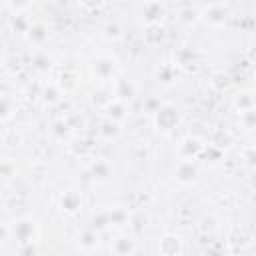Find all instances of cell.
I'll return each mask as SVG.
<instances>
[{"instance_id":"1","label":"cell","mask_w":256,"mask_h":256,"mask_svg":"<svg viewBox=\"0 0 256 256\" xmlns=\"http://www.w3.org/2000/svg\"><path fill=\"white\" fill-rule=\"evenodd\" d=\"M152 120H154V128L162 134H170L172 130L178 128L180 124V112L174 104H160V108L152 114Z\"/></svg>"},{"instance_id":"2","label":"cell","mask_w":256,"mask_h":256,"mask_svg":"<svg viewBox=\"0 0 256 256\" xmlns=\"http://www.w3.org/2000/svg\"><path fill=\"white\" fill-rule=\"evenodd\" d=\"M10 236L22 246V244H28V242H36V236H38V224L32 216H20L12 222L10 226Z\"/></svg>"},{"instance_id":"3","label":"cell","mask_w":256,"mask_h":256,"mask_svg":"<svg viewBox=\"0 0 256 256\" xmlns=\"http://www.w3.org/2000/svg\"><path fill=\"white\" fill-rule=\"evenodd\" d=\"M90 70H92L94 78H98L100 82H114L118 78V62H116V58L106 56V54L92 58Z\"/></svg>"},{"instance_id":"4","label":"cell","mask_w":256,"mask_h":256,"mask_svg":"<svg viewBox=\"0 0 256 256\" xmlns=\"http://www.w3.org/2000/svg\"><path fill=\"white\" fill-rule=\"evenodd\" d=\"M228 16H230V10L224 6V4H218V2H212L208 4L202 12H200V20L212 28H220L228 22Z\"/></svg>"},{"instance_id":"5","label":"cell","mask_w":256,"mask_h":256,"mask_svg":"<svg viewBox=\"0 0 256 256\" xmlns=\"http://www.w3.org/2000/svg\"><path fill=\"white\" fill-rule=\"evenodd\" d=\"M174 66L178 70H184V72H198L200 70V60H198V54L192 46H180L176 52H174Z\"/></svg>"},{"instance_id":"6","label":"cell","mask_w":256,"mask_h":256,"mask_svg":"<svg viewBox=\"0 0 256 256\" xmlns=\"http://www.w3.org/2000/svg\"><path fill=\"white\" fill-rule=\"evenodd\" d=\"M174 178H176V182L182 184V186L194 184L196 178H198V164H196V160L182 158V160L176 164V168H174Z\"/></svg>"},{"instance_id":"7","label":"cell","mask_w":256,"mask_h":256,"mask_svg":"<svg viewBox=\"0 0 256 256\" xmlns=\"http://www.w3.org/2000/svg\"><path fill=\"white\" fill-rule=\"evenodd\" d=\"M112 94H114V100H120V102H126L130 104L136 94H138V88L132 80L128 78H116L114 80V86H112Z\"/></svg>"},{"instance_id":"8","label":"cell","mask_w":256,"mask_h":256,"mask_svg":"<svg viewBox=\"0 0 256 256\" xmlns=\"http://www.w3.org/2000/svg\"><path fill=\"white\" fill-rule=\"evenodd\" d=\"M182 240L178 234L166 232L158 238V254L160 256H180L182 254Z\"/></svg>"},{"instance_id":"9","label":"cell","mask_w":256,"mask_h":256,"mask_svg":"<svg viewBox=\"0 0 256 256\" xmlns=\"http://www.w3.org/2000/svg\"><path fill=\"white\" fill-rule=\"evenodd\" d=\"M58 206H60V210H62L64 214L74 216V214H78V212L82 210V206H84L82 194H80L78 190H66V192L60 196Z\"/></svg>"},{"instance_id":"10","label":"cell","mask_w":256,"mask_h":256,"mask_svg":"<svg viewBox=\"0 0 256 256\" xmlns=\"http://www.w3.org/2000/svg\"><path fill=\"white\" fill-rule=\"evenodd\" d=\"M138 246H136V240L128 234H120L114 238V242L110 244V252L116 254V256H132L136 254Z\"/></svg>"},{"instance_id":"11","label":"cell","mask_w":256,"mask_h":256,"mask_svg":"<svg viewBox=\"0 0 256 256\" xmlns=\"http://www.w3.org/2000/svg\"><path fill=\"white\" fill-rule=\"evenodd\" d=\"M204 148V142L196 136H188L180 142V148H178V154L180 158H188V160H198L200 152Z\"/></svg>"},{"instance_id":"12","label":"cell","mask_w":256,"mask_h":256,"mask_svg":"<svg viewBox=\"0 0 256 256\" xmlns=\"http://www.w3.org/2000/svg\"><path fill=\"white\" fill-rule=\"evenodd\" d=\"M24 36L32 46H44L48 42V38H50V30H48V26L44 22H32Z\"/></svg>"},{"instance_id":"13","label":"cell","mask_w":256,"mask_h":256,"mask_svg":"<svg viewBox=\"0 0 256 256\" xmlns=\"http://www.w3.org/2000/svg\"><path fill=\"white\" fill-rule=\"evenodd\" d=\"M144 44L148 48H154V46H160L164 40H166V30L162 26V22L158 24H146L144 26V36H142Z\"/></svg>"},{"instance_id":"14","label":"cell","mask_w":256,"mask_h":256,"mask_svg":"<svg viewBox=\"0 0 256 256\" xmlns=\"http://www.w3.org/2000/svg\"><path fill=\"white\" fill-rule=\"evenodd\" d=\"M164 14H166L164 6L158 0H150L142 8V22H144V26L146 24H158V22H162Z\"/></svg>"},{"instance_id":"15","label":"cell","mask_w":256,"mask_h":256,"mask_svg":"<svg viewBox=\"0 0 256 256\" xmlns=\"http://www.w3.org/2000/svg\"><path fill=\"white\" fill-rule=\"evenodd\" d=\"M156 80H158V84H162L166 88L174 86L178 82V68L174 64H160L156 70Z\"/></svg>"},{"instance_id":"16","label":"cell","mask_w":256,"mask_h":256,"mask_svg":"<svg viewBox=\"0 0 256 256\" xmlns=\"http://www.w3.org/2000/svg\"><path fill=\"white\" fill-rule=\"evenodd\" d=\"M128 104L126 102H120V100H112L106 108H104V116L106 118H110V120H114V122H118V124H122L126 118H128Z\"/></svg>"},{"instance_id":"17","label":"cell","mask_w":256,"mask_h":256,"mask_svg":"<svg viewBox=\"0 0 256 256\" xmlns=\"http://www.w3.org/2000/svg\"><path fill=\"white\" fill-rule=\"evenodd\" d=\"M56 84H58V88H60L64 94H66V92H72V90L78 86V74H76L74 70H70V68H64V70L58 74Z\"/></svg>"},{"instance_id":"18","label":"cell","mask_w":256,"mask_h":256,"mask_svg":"<svg viewBox=\"0 0 256 256\" xmlns=\"http://www.w3.org/2000/svg\"><path fill=\"white\" fill-rule=\"evenodd\" d=\"M100 244V232H96L94 228H86L78 234V246L82 250H96Z\"/></svg>"},{"instance_id":"19","label":"cell","mask_w":256,"mask_h":256,"mask_svg":"<svg viewBox=\"0 0 256 256\" xmlns=\"http://www.w3.org/2000/svg\"><path fill=\"white\" fill-rule=\"evenodd\" d=\"M30 64H32V68H34L38 74H46V72H50V70H52V64H54V60H52V56H50L48 52H44V50H38V52L32 56Z\"/></svg>"},{"instance_id":"20","label":"cell","mask_w":256,"mask_h":256,"mask_svg":"<svg viewBox=\"0 0 256 256\" xmlns=\"http://www.w3.org/2000/svg\"><path fill=\"white\" fill-rule=\"evenodd\" d=\"M250 234H246L242 228H236L230 236H228V246H230V252H242L248 244H250Z\"/></svg>"},{"instance_id":"21","label":"cell","mask_w":256,"mask_h":256,"mask_svg":"<svg viewBox=\"0 0 256 256\" xmlns=\"http://www.w3.org/2000/svg\"><path fill=\"white\" fill-rule=\"evenodd\" d=\"M230 86H232V76L230 74H226V72H214L212 76H210V88L214 90V92H218V94H224V92H228L230 90Z\"/></svg>"},{"instance_id":"22","label":"cell","mask_w":256,"mask_h":256,"mask_svg":"<svg viewBox=\"0 0 256 256\" xmlns=\"http://www.w3.org/2000/svg\"><path fill=\"white\" fill-rule=\"evenodd\" d=\"M40 96H42L44 104H48V106H56V104L62 100L64 92L58 88V84H56V82H52V84H44V86H42Z\"/></svg>"},{"instance_id":"23","label":"cell","mask_w":256,"mask_h":256,"mask_svg":"<svg viewBox=\"0 0 256 256\" xmlns=\"http://www.w3.org/2000/svg\"><path fill=\"white\" fill-rule=\"evenodd\" d=\"M98 134H100L104 140H114V138H118V134H120V124L104 116V120H102L100 126H98Z\"/></svg>"},{"instance_id":"24","label":"cell","mask_w":256,"mask_h":256,"mask_svg":"<svg viewBox=\"0 0 256 256\" xmlns=\"http://www.w3.org/2000/svg\"><path fill=\"white\" fill-rule=\"evenodd\" d=\"M112 100H114V94H112V90H106V88L94 90L92 96H90V104L94 108H100V110H104Z\"/></svg>"},{"instance_id":"25","label":"cell","mask_w":256,"mask_h":256,"mask_svg":"<svg viewBox=\"0 0 256 256\" xmlns=\"http://www.w3.org/2000/svg\"><path fill=\"white\" fill-rule=\"evenodd\" d=\"M88 172H90V176H92L94 180H106V178H110L112 168H110V164H108L106 160H94V162L90 164Z\"/></svg>"},{"instance_id":"26","label":"cell","mask_w":256,"mask_h":256,"mask_svg":"<svg viewBox=\"0 0 256 256\" xmlns=\"http://www.w3.org/2000/svg\"><path fill=\"white\" fill-rule=\"evenodd\" d=\"M176 18H178V22L182 26H192V24H196L200 20V12L196 8H192V6H184V8L178 10V16Z\"/></svg>"},{"instance_id":"27","label":"cell","mask_w":256,"mask_h":256,"mask_svg":"<svg viewBox=\"0 0 256 256\" xmlns=\"http://www.w3.org/2000/svg\"><path fill=\"white\" fill-rule=\"evenodd\" d=\"M128 226H130V230H132L134 234H140V232H144V228L148 226V216H146L142 210L132 212V214L128 216Z\"/></svg>"},{"instance_id":"28","label":"cell","mask_w":256,"mask_h":256,"mask_svg":"<svg viewBox=\"0 0 256 256\" xmlns=\"http://www.w3.org/2000/svg\"><path fill=\"white\" fill-rule=\"evenodd\" d=\"M30 24H32V22L24 16V12H20V14H12V16H10V28H12V32L26 34L28 28H30Z\"/></svg>"},{"instance_id":"29","label":"cell","mask_w":256,"mask_h":256,"mask_svg":"<svg viewBox=\"0 0 256 256\" xmlns=\"http://www.w3.org/2000/svg\"><path fill=\"white\" fill-rule=\"evenodd\" d=\"M108 216H110V226H126V224H128V216H130V212H128L126 208L116 206V208L108 210Z\"/></svg>"},{"instance_id":"30","label":"cell","mask_w":256,"mask_h":256,"mask_svg":"<svg viewBox=\"0 0 256 256\" xmlns=\"http://www.w3.org/2000/svg\"><path fill=\"white\" fill-rule=\"evenodd\" d=\"M90 228H94L96 232H104L106 228H110V216H108V210L94 214L92 220H90Z\"/></svg>"},{"instance_id":"31","label":"cell","mask_w":256,"mask_h":256,"mask_svg":"<svg viewBox=\"0 0 256 256\" xmlns=\"http://www.w3.org/2000/svg\"><path fill=\"white\" fill-rule=\"evenodd\" d=\"M198 158H204L206 162H216V160L222 158V148H218L214 144H204V148H202Z\"/></svg>"},{"instance_id":"32","label":"cell","mask_w":256,"mask_h":256,"mask_svg":"<svg viewBox=\"0 0 256 256\" xmlns=\"http://www.w3.org/2000/svg\"><path fill=\"white\" fill-rule=\"evenodd\" d=\"M14 112V100L6 94H0V122L8 120Z\"/></svg>"},{"instance_id":"33","label":"cell","mask_w":256,"mask_h":256,"mask_svg":"<svg viewBox=\"0 0 256 256\" xmlns=\"http://www.w3.org/2000/svg\"><path fill=\"white\" fill-rule=\"evenodd\" d=\"M102 32H104V38H108V40H120L124 30H122V26L118 22H108L102 28Z\"/></svg>"},{"instance_id":"34","label":"cell","mask_w":256,"mask_h":256,"mask_svg":"<svg viewBox=\"0 0 256 256\" xmlns=\"http://www.w3.org/2000/svg\"><path fill=\"white\" fill-rule=\"evenodd\" d=\"M70 124H68V120H56L54 122V126H52V134L58 138V140H64V138H68V134H70Z\"/></svg>"},{"instance_id":"35","label":"cell","mask_w":256,"mask_h":256,"mask_svg":"<svg viewBox=\"0 0 256 256\" xmlns=\"http://www.w3.org/2000/svg\"><path fill=\"white\" fill-rule=\"evenodd\" d=\"M234 106H236L240 112L254 108V96H252V92H244V94H240V96L234 100Z\"/></svg>"},{"instance_id":"36","label":"cell","mask_w":256,"mask_h":256,"mask_svg":"<svg viewBox=\"0 0 256 256\" xmlns=\"http://www.w3.org/2000/svg\"><path fill=\"white\" fill-rule=\"evenodd\" d=\"M240 124L246 130H254V126H256V112H254V108L240 112Z\"/></svg>"},{"instance_id":"37","label":"cell","mask_w":256,"mask_h":256,"mask_svg":"<svg viewBox=\"0 0 256 256\" xmlns=\"http://www.w3.org/2000/svg\"><path fill=\"white\" fill-rule=\"evenodd\" d=\"M16 174V164L12 160H0V178H12Z\"/></svg>"},{"instance_id":"38","label":"cell","mask_w":256,"mask_h":256,"mask_svg":"<svg viewBox=\"0 0 256 256\" xmlns=\"http://www.w3.org/2000/svg\"><path fill=\"white\" fill-rule=\"evenodd\" d=\"M6 4H8L12 14H20L30 6V0H6Z\"/></svg>"},{"instance_id":"39","label":"cell","mask_w":256,"mask_h":256,"mask_svg":"<svg viewBox=\"0 0 256 256\" xmlns=\"http://www.w3.org/2000/svg\"><path fill=\"white\" fill-rule=\"evenodd\" d=\"M78 2H80V6H82L84 10H88V12H96V10H100V8L104 6L106 0H78Z\"/></svg>"},{"instance_id":"40","label":"cell","mask_w":256,"mask_h":256,"mask_svg":"<svg viewBox=\"0 0 256 256\" xmlns=\"http://www.w3.org/2000/svg\"><path fill=\"white\" fill-rule=\"evenodd\" d=\"M160 104H162L160 98H156V96H148V98L144 100V110L150 112V114H154V112L160 108Z\"/></svg>"},{"instance_id":"41","label":"cell","mask_w":256,"mask_h":256,"mask_svg":"<svg viewBox=\"0 0 256 256\" xmlns=\"http://www.w3.org/2000/svg\"><path fill=\"white\" fill-rule=\"evenodd\" d=\"M90 148H92V144H90L88 140H78V142H76V146H74L72 150H74V154H80V156H86V154L90 152Z\"/></svg>"},{"instance_id":"42","label":"cell","mask_w":256,"mask_h":256,"mask_svg":"<svg viewBox=\"0 0 256 256\" xmlns=\"http://www.w3.org/2000/svg\"><path fill=\"white\" fill-rule=\"evenodd\" d=\"M20 252L22 254H36L38 248H36V242H28V244H22L20 246Z\"/></svg>"},{"instance_id":"43","label":"cell","mask_w":256,"mask_h":256,"mask_svg":"<svg viewBox=\"0 0 256 256\" xmlns=\"http://www.w3.org/2000/svg\"><path fill=\"white\" fill-rule=\"evenodd\" d=\"M244 158H246V162H248L250 166H254V160H256V156H254V146H248V148L244 150Z\"/></svg>"},{"instance_id":"44","label":"cell","mask_w":256,"mask_h":256,"mask_svg":"<svg viewBox=\"0 0 256 256\" xmlns=\"http://www.w3.org/2000/svg\"><path fill=\"white\" fill-rule=\"evenodd\" d=\"M8 238H10V226L0 224V244H4Z\"/></svg>"}]
</instances>
